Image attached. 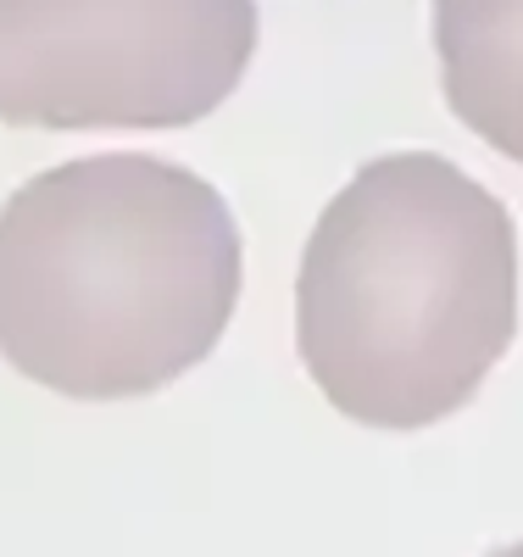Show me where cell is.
Masks as SVG:
<instances>
[{"instance_id":"obj_1","label":"cell","mask_w":523,"mask_h":557,"mask_svg":"<svg viewBox=\"0 0 523 557\" xmlns=\"http://www.w3.org/2000/svg\"><path fill=\"white\" fill-rule=\"evenodd\" d=\"M246 285L217 184L146 151L34 173L0 207V357L67 401H128L201 368Z\"/></svg>"},{"instance_id":"obj_5","label":"cell","mask_w":523,"mask_h":557,"mask_svg":"<svg viewBox=\"0 0 523 557\" xmlns=\"http://www.w3.org/2000/svg\"><path fill=\"white\" fill-rule=\"evenodd\" d=\"M490 557H523V541H518V546H501V552H490Z\"/></svg>"},{"instance_id":"obj_2","label":"cell","mask_w":523,"mask_h":557,"mask_svg":"<svg viewBox=\"0 0 523 557\" xmlns=\"http://www.w3.org/2000/svg\"><path fill=\"white\" fill-rule=\"evenodd\" d=\"M518 335V228L440 151H390L323 207L296 273V351L351 424L462 412Z\"/></svg>"},{"instance_id":"obj_3","label":"cell","mask_w":523,"mask_h":557,"mask_svg":"<svg viewBox=\"0 0 523 557\" xmlns=\"http://www.w3.org/2000/svg\"><path fill=\"white\" fill-rule=\"evenodd\" d=\"M257 51V0H0V123L189 128Z\"/></svg>"},{"instance_id":"obj_4","label":"cell","mask_w":523,"mask_h":557,"mask_svg":"<svg viewBox=\"0 0 523 557\" xmlns=\"http://www.w3.org/2000/svg\"><path fill=\"white\" fill-rule=\"evenodd\" d=\"M446 107L523 168V0H435Z\"/></svg>"}]
</instances>
